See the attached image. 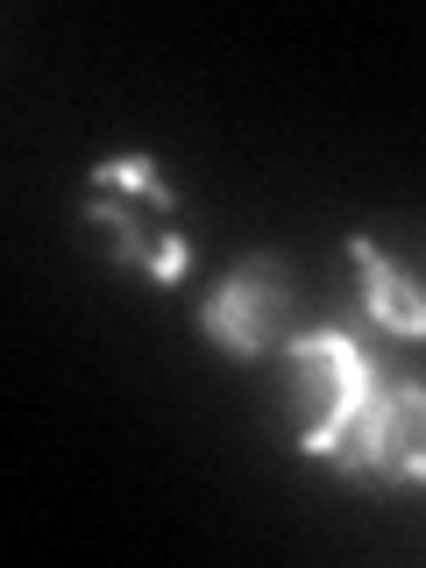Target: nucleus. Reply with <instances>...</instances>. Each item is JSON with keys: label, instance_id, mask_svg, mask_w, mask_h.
<instances>
[{"label": "nucleus", "instance_id": "obj_1", "mask_svg": "<svg viewBox=\"0 0 426 568\" xmlns=\"http://www.w3.org/2000/svg\"><path fill=\"white\" fill-rule=\"evenodd\" d=\"M292 306V284H284V263L277 256H256V263H235V277L200 306V334L221 342L235 363H256L271 348L277 320Z\"/></svg>", "mask_w": 426, "mask_h": 568}, {"label": "nucleus", "instance_id": "obj_2", "mask_svg": "<svg viewBox=\"0 0 426 568\" xmlns=\"http://www.w3.org/2000/svg\"><path fill=\"white\" fill-rule=\"evenodd\" d=\"M348 256H355V271H363V313L377 320L384 334H398V342H426V284L405 277L369 235H348Z\"/></svg>", "mask_w": 426, "mask_h": 568}, {"label": "nucleus", "instance_id": "obj_3", "mask_svg": "<svg viewBox=\"0 0 426 568\" xmlns=\"http://www.w3.org/2000/svg\"><path fill=\"white\" fill-rule=\"evenodd\" d=\"M85 185L93 192H121V200H142V206H156V213H171L178 206V192L156 178V156L150 150H135V156H106V164L85 171Z\"/></svg>", "mask_w": 426, "mask_h": 568}, {"label": "nucleus", "instance_id": "obj_4", "mask_svg": "<svg viewBox=\"0 0 426 568\" xmlns=\"http://www.w3.org/2000/svg\"><path fill=\"white\" fill-rule=\"evenodd\" d=\"M185 263H192V242L178 235V227H164V235H156V263H150V284H156V292H171V284L185 277Z\"/></svg>", "mask_w": 426, "mask_h": 568}]
</instances>
